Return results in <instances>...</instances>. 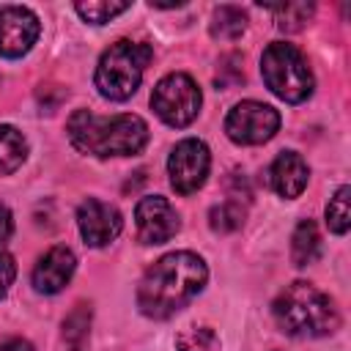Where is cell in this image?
<instances>
[{"mask_svg": "<svg viewBox=\"0 0 351 351\" xmlns=\"http://www.w3.org/2000/svg\"><path fill=\"white\" fill-rule=\"evenodd\" d=\"M206 280L208 269L200 255L189 250L170 252L145 269L137 285V307L148 318H170L203 291Z\"/></svg>", "mask_w": 351, "mask_h": 351, "instance_id": "1", "label": "cell"}, {"mask_svg": "<svg viewBox=\"0 0 351 351\" xmlns=\"http://www.w3.org/2000/svg\"><path fill=\"white\" fill-rule=\"evenodd\" d=\"M69 140L77 151L107 159V156H134L148 143V126L140 115L121 112L112 118L77 110L69 118Z\"/></svg>", "mask_w": 351, "mask_h": 351, "instance_id": "2", "label": "cell"}, {"mask_svg": "<svg viewBox=\"0 0 351 351\" xmlns=\"http://www.w3.org/2000/svg\"><path fill=\"white\" fill-rule=\"evenodd\" d=\"M277 326L291 337H324L340 326L335 302L315 285L296 280L271 304Z\"/></svg>", "mask_w": 351, "mask_h": 351, "instance_id": "3", "label": "cell"}, {"mask_svg": "<svg viewBox=\"0 0 351 351\" xmlns=\"http://www.w3.org/2000/svg\"><path fill=\"white\" fill-rule=\"evenodd\" d=\"M151 58H154V49L148 44L126 41V38L115 41L99 58V66H96V74H93L96 90L110 101L129 99L140 88V80H143L145 66L151 63Z\"/></svg>", "mask_w": 351, "mask_h": 351, "instance_id": "4", "label": "cell"}, {"mask_svg": "<svg viewBox=\"0 0 351 351\" xmlns=\"http://www.w3.org/2000/svg\"><path fill=\"white\" fill-rule=\"evenodd\" d=\"M261 77L266 88L288 104H299L313 93V71L304 55L285 41H274L261 55Z\"/></svg>", "mask_w": 351, "mask_h": 351, "instance_id": "5", "label": "cell"}, {"mask_svg": "<svg viewBox=\"0 0 351 351\" xmlns=\"http://www.w3.org/2000/svg\"><path fill=\"white\" fill-rule=\"evenodd\" d=\"M200 88L195 85V80L189 74H167L156 82L154 93H151V107L154 112L167 123V126H189L197 112H200Z\"/></svg>", "mask_w": 351, "mask_h": 351, "instance_id": "6", "label": "cell"}, {"mask_svg": "<svg viewBox=\"0 0 351 351\" xmlns=\"http://www.w3.org/2000/svg\"><path fill=\"white\" fill-rule=\"evenodd\" d=\"M280 129V112L263 101H239L228 118H225V132L233 143L239 145H261L274 137Z\"/></svg>", "mask_w": 351, "mask_h": 351, "instance_id": "7", "label": "cell"}, {"mask_svg": "<svg viewBox=\"0 0 351 351\" xmlns=\"http://www.w3.org/2000/svg\"><path fill=\"white\" fill-rule=\"evenodd\" d=\"M208 167H211L208 145L197 137H186V140L176 143V148L170 151V159H167V176L178 195L197 192L208 178Z\"/></svg>", "mask_w": 351, "mask_h": 351, "instance_id": "8", "label": "cell"}, {"mask_svg": "<svg viewBox=\"0 0 351 351\" xmlns=\"http://www.w3.org/2000/svg\"><path fill=\"white\" fill-rule=\"evenodd\" d=\"M41 33L38 16L25 5H0V55L22 58Z\"/></svg>", "mask_w": 351, "mask_h": 351, "instance_id": "9", "label": "cell"}, {"mask_svg": "<svg viewBox=\"0 0 351 351\" xmlns=\"http://www.w3.org/2000/svg\"><path fill=\"white\" fill-rule=\"evenodd\" d=\"M134 225H137V239L143 244H165L181 228L176 208L162 195H148V197H143L137 203V208H134Z\"/></svg>", "mask_w": 351, "mask_h": 351, "instance_id": "10", "label": "cell"}, {"mask_svg": "<svg viewBox=\"0 0 351 351\" xmlns=\"http://www.w3.org/2000/svg\"><path fill=\"white\" fill-rule=\"evenodd\" d=\"M77 225H80V233H82L88 247H107L110 241L118 239L123 219H121V211L115 206L96 200V197H88L77 208Z\"/></svg>", "mask_w": 351, "mask_h": 351, "instance_id": "11", "label": "cell"}, {"mask_svg": "<svg viewBox=\"0 0 351 351\" xmlns=\"http://www.w3.org/2000/svg\"><path fill=\"white\" fill-rule=\"evenodd\" d=\"M74 269H77L74 252H71L69 247L58 244V247H52L49 252H44V255L38 258V263L33 266V274H30L33 288H36L38 293H58V291H63V288L69 285Z\"/></svg>", "mask_w": 351, "mask_h": 351, "instance_id": "12", "label": "cell"}, {"mask_svg": "<svg viewBox=\"0 0 351 351\" xmlns=\"http://www.w3.org/2000/svg\"><path fill=\"white\" fill-rule=\"evenodd\" d=\"M307 178H310V167L307 162L296 154V151H282L271 167H269V181H271V189L280 195V197H299L307 186Z\"/></svg>", "mask_w": 351, "mask_h": 351, "instance_id": "13", "label": "cell"}, {"mask_svg": "<svg viewBox=\"0 0 351 351\" xmlns=\"http://www.w3.org/2000/svg\"><path fill=\"white\" fill-rule=\"evenodd\" d=\"M321 255V236L313 219H302L291 239V258L296 266H310Z\"/></svg>", "mask_w": 351, "mask_h": 351, "instance_id": "14", "label": "cell"}, {"mask_svg": "<svg viewBox=\"0 0 351 351\" xmlns=\"http://www.w3.org/2000/svg\"><path fill=\"white\" fill-rule=\"evenodd\" d=\"M27 156V140L16 126L3 123L0 126V176L14 173L16 167H22Z\"/></svg>", "mask_w": 351, "mask_h": 351, "instance_id": "15", "label": "cell"}, {"mask_svg": "<svg viewBox=\"0 0 351 351\" xmlns=\"http://www.w3.org/2000/svg\"><path fill=\"white\" fill-rule=\"evenodd\" d=\"M90 332V304L80 302L66 318H63V343L69 351H85Z\"/></svg>", "mask_w": 351, "mask_h": 351, "instance_id": "16", "label": "cell"}, {"mask_svg": "<svg viewBox=\"0 0 351 351\" xmlns=\"http://www.w3.org/2000/svg\"><path fill=\"white\" fill-rule=\"evenodd\" d=\"M247 30V14L239 5H219L211 16V36L219 41H233Z\"/></svg>", "mask_w": 351, "mask_h": 351, "instance_id": "17", "label": "cell"}, {"mask_svg": "<svg viewBox=\"0 0 351 351\" xmlns=\"http://www.w3.org/2000/svg\"><path fill=\"white\" fill-rule=\"evenodd\" d=\"M269 11L274 14V22H277L280 30L299 33L313 19L315 5L313 3H282V5H269Z\"/></svg>", "mask_w": 351, "mask_h": 351, "instance_id": "18", "label": "cell"}, {"mask_svg": "<svg viewBox=\"0 0 351 351\" xmlns=\"http://www.w3.org/2000/svg\"><path fill=\"white\" fill-rule=\"evenodd\" d=\"M244 222V206L239 200H225L208 211V225L217 233H233Z\"/></svg>", "mask_w": 351, "mask_h": 351, "instance_id": "19", "label": "cell"}, {"mask_svg": "<svg viewBox=\"0 0 351 351\" xmlns=\"http://www.w3.org/2000/svg\"><path fill=\"white\" fill-rule=\"evenodd\" d=\"M74 8H77V14H80L85 22H90V25H104V22L115 19L118 14L129 11V8H132V3H115V0H90V3H77Z\"/></svg>", "mask_w": 351, "mask_h": 351, "instance_id": "20", "label": "cell"}, {"mask_svg": "<svg viewBox=\"0 0 351 351\" xmlns=\"http://www.w3.org/2000/svg\"><path fill=\"white\" fill-rule=\"evenodd\" d=\"M348 195H351V189L343 184V186L329 197V203H326V225H329V230L337 233V236H343V233L348 230V222H351V214H348Z\"/></svg>", "mask_w": 351, "mask_h": 351, "instance_id": "21", "label": "cell"}, {"mask_svg": "<svg viewBox=\"0 0 351 351\" xmlns=\"http://www.w3.org/2000/svg\"><path fill=\"white\" fill-rule=\"evenodd\" d=\"M176 348L178 351H217L219 348V337L208 326H186L176 337Z\"/></svg>", "mask_w": 351, "mask_h": 351, "instance_id": "22", "label": "cell"}, {"mask_svg": "<svg viewBox=\"0 0 351 351\" xmlns=\"http://www.w3.org/2000/svg\"><path fill=\"white\" fill-rule=\"evenodd\" d=\"M241 58L239 55H225L222 58V66H219V71H217V85H222V88H228L230 82H239V80H244V71H241Z\"/></svg>", "mask_w": 351, "mask_h": 351, "instance_id": "23", "label": "cell"}, {"mask_svg": "<svg viewBox=\"0 0 351 351\" xmlns=\"http://www.w3.org/2000/svg\"><path fill=\"white\" fill-rule=\"evenodd\" d=\"M14 277H16V263H14V258L5 252V250H0V299L8 293V288L14 285Z\"/></svg>", "mask_w": 351, "mask_h": 351, "instance_id": "24", "label": "cell"}, {"mask_svg": "<svg viewBox=\"0 0 351 351\" xmlns=\"http://www.w3.org/2000/svg\"><path fill=\"white\" fill-rule=\"evenodd\" d=\"M11 230H14V219H11V211H8V208L0 203V244H3V241H8Z\"/></svg>", "mask_w": 351, "mask_h": 351, "instance_id": "25", "label": "cell"}, {"mask_svg": "<svg viewBox=\"0 0 351 351\" xmlns=\"http://www.w3.org/2000/svg\"><path fill=\"white\" fill-rule=\"evenodd\" d=\"M0 351H33V346L27 340H22V337H14V340L0 343Z\"/></svg>", "mask_w": 351, "mask_h": 351, "instance_id": "26", "label": "cell"}]
</instances>
